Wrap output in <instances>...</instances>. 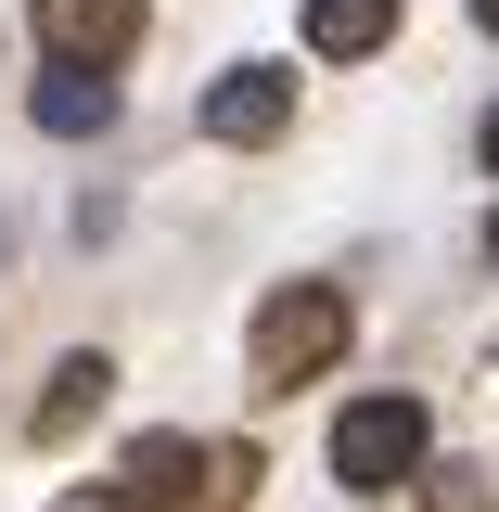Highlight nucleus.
Wrapping results in <instances>:
<instances>
[{"instance_id": "nucleus-1", "label": "nucleus", "mask_w": 499, "mask_h": 512, "mask_svg": "<svg viewBox=\"0 0 499 512\" xmlns=\"http://www.w3.org/2000/svg\"><path fill=\"white\" fill-rule=\"evenodd\" d=\"M333 359H346V295H333V282H282V295L256 308V346H244L256 397H295V384H320Z\"/></svg>"}, {"instance_id": "nucleus-2", "label": "nucleus", "mask_w": 499, "mask_h": 512, "mask_svg": "<svg viewBox=\"0 0 499 512\" xmlns=\"http://www.w3.org/2000/svg\"><path fill=\"white\" fill-rule=\"evenodd\" d=\"M423 461H436V423H423V397H346V410H333V487L384 500V487H410Z\"/></svg>"}, {"instance_id": "nucleus-3", "label": "nucleus", "mask_w": 499, "mask_h": 512, "mask_svg": "<svg viewBox=\"0 0 499 512\" xmlns=\"http://www.w3.org/2000/svg\"><path fill=\"white\" fill-rule=\"evenodd\" d=\"M205 128H218L231 154H256V141H282V128H295V64H231V77L205 90Z\"/></svg>"}, {"instance_id": "nucleus-4", "label": "nucleus", "mask_w": 499, "mask_h": 512, "mask_svg": "<svg viewBox=\"0 0 499 512\" xmlns=\"http://www.w3.org/2000/svg\"><path fill=\"white\" fill-rule=\"evenodd\" d=\"M39 39H52V64H116L141 39V0H39Z\"/></svg>"}, {"instance_id": "nucleus-5", "label": "nucleus", "mask_w": 499, "mask_h": 512, "mask_svg": "<svg viewBox=\"0 0 499 512\" xmlns=\"http://www.w3.org/2000/svg\"><path fill=\"white\" fill-rule=\"evenodd\" d=\"M39 128H52V141H103V128H116V77H103V64H52V77H39Z\"/></svg>"}, {"instance_id": "nucleus-6", "label": "nucleus", "mask_w": 499, "mask_h": 512, "mask_svg": "<svg viewBox=\"0 0 499 512\" xmlns=\"http://www.w3.org/2000/svg\"><path fill=\"white\" fill-rule=\"evenodd\" d=\"M397 39V0H308V52L320 64H359Z\"/></svg>"}, {"instance_id": "nucleus-7", "label": "nucleus", "mask_w": 499, "mask_h": 512, "mask_svg": "<svg viewBox=\"0 0 499 512\" xmlns=\"http://www.w3.org/2000/svg\"><path fill=\"white\" fill-rule=\"evenodd\" d=\"M103 397H116V359H103V346H90V359H64V372H52V397H39V448H64L90 410H103Z\"/></svg>"}, {"instance_id": "nucleus-8", "label": "nucleus", "mask_w": 499, "mask_h": 512, "mask_svg": "<svg viewBox=\"0 0 499 512\" xmlns=\"http://www.w3.org/2000/svg\"><path fill=\"white\" fill-rule=\"evenodd\" d=\"M256 500V448H205V500L192 512H244Z\"/></svg>"}, {"instance_id": "nucleus-9", "label": "nucleus", "mask_w": 499, "mask_h": 512, "mask_svg": "<svg viewBox=\"0 0 499 512\" xmlns=\"http://www.w3.org/2000/svg\"><path fill=\"white\" fill-rule=\"evenodd\" d=\"M436 512H487V487L474 474H436Z\"/></svg>"}, {"instance_id": "nucleus-10", "label": "nucleus", "mask_w": 499, "mask_h": 512, "mask_svg": "<svg viewBox=\"0 0 499 512\" xmlns=\"http://www.w3.org/2000/svg\"><path fill=\"white\" fill-rule=\"evenodd\" d=\"M52 512H128V487H64Z\"/></svg>"}, {"instance_id": "nucleus-11", "label": "nucleus", "mask_w": 499, "mask_h": 512, "mask_svg": "<svg viewBox=\"0 0 499 512\" xmlns=\"http://www.w3.org/2000/svg\"><path fill=\"white\" fill-rule=\"evenodd\" d=\"M474 26H487V39H499V0H474Z\"/></svg>"}, {"instance_id": "nucleus-12", "label": "nucleus", "mask_w": 499, "mask_h": 512, "mask_svg": "<svg viewBox=\"0 0 499 512\" xmlns=\"http://www.w3.org/2000/svg\"><path fill=\"white\" fill-rule=\"evenodd\" d=\"M487 167H499V116H487Z\"/></svg>"}, {"instance_id": "nucleus-13", "label": "nucleus", "mask_w": 499, "mask_h": 512, "mask_svg": "<svg viewBox=\"0 0 499 512\" xmlns=\"http://www.w3.org/2000/svg\"><path fill=\"white\" fill-rule=\"evenodd\" d=\"M487 256H499V218H487Z\"/></svg>"}]
</instances>
